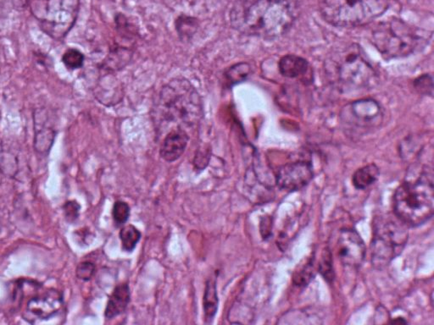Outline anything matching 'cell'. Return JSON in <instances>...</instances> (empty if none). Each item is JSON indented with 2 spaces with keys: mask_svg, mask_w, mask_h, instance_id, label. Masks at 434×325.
Here are the masks:
<instances>
[{
  "mask_svg": "<svg viewBox=\"0 0 434 325\" xmlns=\"http://www.w3.org/2000/svg\"><path fill=\"white\" fill-rule=\"evenodd\" d=\"M52 115L46 108H36L34 112V148L39 155L47 156L56 139V123Z\"/></svg>",
  "mask_w": 434,
  "mask_h": 325,
  "instance_id": "13",
  "label": "cell"
},
{
  "mask_svg": "<svg viewBox=\"0 0 434 325\" xmlns=\"http://www.w3.org/2000/svg\"><path fill=\"white\" fill-rule=\"evenodd\" d=\"M131 209L128 202L116 201L112 209V218L117 227H122L129 220Z\"/></svg>",
  "mask_w": 434,
  "mask_h": 325,
  "instance_id": "24",
  "label": "cell"
},
{
  "mask_svg": "<svg viewBox=\"0 0 434 325\" xmlns=\"http://www.w3.org/2000/svg\"><path fill=\"white\" fill-rule=\"evenodd\" d=\"M153 119L160 130H186L200 123L203 115V102L190 81L178 76L163 86L152 108ZM171 129V130H173Z\"/></svg>",
  "mask_w": 434,
  "mask_h": 325,
  "instance_id": "2",
  "label": "cell"
},
{
  "mask_svg": "<svg viewBox=\"0 0 434 325\" xmlns=\"http://www.w3.org/2000/svg\"><path fill=\"white\" fill-rule=\"evenodd\" d=\"M189 135L186 130H171L162 140L160 155L166 162H173L180 159L186 150Z\"/></svg>",
  "mask_w": 434,
  "mask_h": 325,
  "instance_id": "14",
  "label": "cell"
},
{
  "mask_svg": "<svg viewBox=\"0 0 434 325\" xmlns=\"http://www.w3.org/2000/svg\"><path fill=\"white\" fill-rule=\"evenodd\" d=\"M414 87L418 93L425 95H433V83L431 76L424 75L414 81Z\"/></svg>",
  "mask_w": 434,
  "mask_h": 325,
  "instance_id": "29",
  "label": "cell"
},
{
  "mask_svg": "<svg viewBox=\"0 0 434 325\" xmlns=\"http://www.w3.org/2000/svg\"><path fill=\"white\" fill-rule=\"evenodd\" d=\"M119 237L122 249L125 252H133L141 239V232L132 225H126L120 230Z\"/></svg>",
  "mask_w": 434,
  "mask_h": 325,
  "instance_id": "20",
  "label": "cell"
},
{
  "mask_svg": "<svg viewBox=\"0 0 434 325\" xmlns=\"http://www.w3.org/2000/svg\"><path fill=\"white\" fill-rule=\"evenodd\" d=\"M298 16L296 0H237L229 14L233 29L265 39L287 33Z\"/></svg>",
  "mask_w": 434,
  "mask_h": 325,
  "instance_id": "1",
  "label": "cell"
},
{
  "mask_svg": "<svg viewBox=\"0 0 434 325\" xmlns=\"http://www.w3.org/2000/svg\"><path fill=\"white\" fill-rule=\"evenodd\" d=\"M41 29L54 40L64 39L78 19L80 0H30Z\"/></svg>",
  "mask_w": 434,
  "mask_h": 325,
  "instance_id": "7",
  "label": "cell"
},
{
  "mask_svg": "<svg viewBox=\"0 0 434 325\" xmlns=\"http://www.w3.org/2000/svg\"><path fill=\"white\" fill-rule=\"evenodd\" d=\"M391 0H321V16L328 24L337 27L368 25L383 15Z\"/></svg>",
  "mask_w": 434,
  "mask_h": 325,
  "instance_id": "5",
  "label": "cell"
},
{
  "mask_svg": "<svg viewBox=\"0 0 434 325\" xmlns=\"http://www.w3.org/2000/svg\"><path fill=\"white\" fill-rule=\"evenodd\" d=\"M434 187L432 171H423L417 179L406 180L393 195V213L408 227H420L432 219Z\"/></svg>",
  "mask_w": 434,
  "mask_h": 325,
  "instance_id": "4",
  "label": "cell"
},
{
  "mask_svg": "<svg viewBox=\"0 0 434 325\" xmlns=\"http://www.w3.org/2000/svg\"><path fill=\"white\" fill-rule=\"evenodd\" d=\"M210 156L206 152H200L198 155H196V160H194V165L198 170H203L208 165L209 162Z\"/></svg>",
  "mask_w": 434,
  "mask_h": 325,
  "instance_id": "31",
  "label": "cell"
},
{
  "mask_svg": "<svg viewBox=\"0 0 434 325\" xmlns=\"http://www.w3.org/2000/svg\"><path fill=\"white\" fill-rule=\"evenodd\" d=\"M339 260L350 268H359L363 264L366 247L360 234L353 229H343L337 242Z\"/></svg>",
  "mask_w": 434,
  "mask_h": 325,
  "instance_id": "12",
  "label": "cell"
},
{
  "mask_svg": "<svg viewBox=\"0 0 434 325\" xmlns=\"http://www.w3.org/2000/svg\"><path fill=\"white\" fill-rule=\"evenodd\" d=\"M320 273L323 274L325 279L328 282H332L334 277L331 252L328 249H326L323 254V259L319 264Z\"/></svg>",
  "mask_w": 434,
  "mask_h": 325,
  "instance_id": "28",
  "label": "cell"
},
{
  "mask_svg": "<svg viewBox=\"0 0 434 325\" xmlns=\"http://www.w3.org/2000/svg\"><path fill=\"white\" fill-rule=\"evenodd\" d=\"M219 308V297L217 294L216 277L208 279L206 284L205 293L203 297V319L205 323H213Z\"/></svg>",
  "mask_w": 434,
  "mask_h": 325,
  "instance_id": "17",
  "label": "cell"
},
{
  "mask_svg": "<svg viewBox=\"0 0 434 325\" xmlns=\"http://www.w3.org/2000/svg\"><path fill=\"white\" fill-rule=\"evenodd\" d=\"M198 22L196 18L181 16L176 20V29L179 37L183 41H188L196 33Z\"/></svg>",
  "mask_w": 434,
  "mask_h": 325,
  "instance_id": "21",
  "label": "cell"
},
{
  "mask_svg": "<svg viewBox=\"0 0 434 325\" xmlns=\"http://www.w3.org/2000/svg\"><path fill=\"white\" fill-rule=\"evenodd\" d=\"M67 222L74 223L79 218L81 206L78 202L68 201L63 206Z\"/></svg>",
  "mask_w": 434,
  "mask_h": 325,
  "instance_id": "30",
  "label": "cell"
},
{
  "mask_svg": "<svg viewBox=\"0 0 434 325\" xmlns=\"http://www.w3.org/2000/svg\"><path fill=\"white\" fill-rule=\"evenodd\" d=\"M19 170L17 155L10 149H2L0 152V170L8 177H15Z\"/></svg>",
  "mask_w": 434,
  "mask_h": 325,
  "instance_id": "19",
  "label": "cell"
},
{
  "mask_svg": "<svg viewBox=\"0 0 434 325\" xmlns=\"http://www.w3.org/2000/svg\"><path fill=\"white\" fill-rule=\"evenodd\" d=\"M131 301V290L128 283L116 286L108 298L105 317L111 320L125 313Z\"/></svg>",
  "mask_w": 434,
  "mask_h": 325,
  "instance_id": "15",
  "label": "cell"
},
{
  "mask_svg": "<svg viewBox=\"0 0 434 325\" xmlns=\"http://www.w3.org/2000/svg\"><path fill=\"white\" fill-rule=\"evenodd\" d=\"M408 227L397 217L381 215L373 221L372 263L381 269L399 256L408 241Z\"/></svg>",
  "mask_w": 434,
  "mask_h": 325,
  "instance_id": "6",
  "label": "cell"
},
{
  "mask_svg": "<svg viewBox=\"0 0 434 325\" xmlns=\"http://www.w3.org/2000/svg\"><path fill=\"white\" fill-rule=\"evenodd\" d=\"M423 35L400 20L380 24L373 33V43L386 60L409 56L423 47Z\"/></svg>",
  "mask_w": 434,
  "mask_h": 325,
  "instance_id": "8",
  "label": "cell"
},
{
  "mask_svg": "<svg viewBox=\"0 0 434 325\" xmlns=\"http://www.w3.org/2000/svg\"><path fill=\"white\" fill-rule=\"evenodd\" d=\"M392 324H406L407 322L405 321V320H404L403 318H398L395 320H393V321L391 322Z\"/></svg>",
  "mask_w": 434,
  "mask_h": 325,
  "instance_id": "33",
  "label": "cell"
},
{
  "mask_svg": "<svg viewBox=\"0 0 434 325\" xmlns=\"http://www.w3.org/2000/svg\"><path fill=\"white\" fill-rule=\"evenodd\" d=\"M325 70L329 83L342 93L363 91L378 83L377 71L357 44L334 52L326 63Z\"/></svg>",
  "mask_w": 434,
  "mask_h": 325,
  "instance_id": "3",
  "label": "cell"
},
{
  "mask_svg": "<svg viewBox=\"0 0 434 325\" xmlns=\"http://www.w3.org/2000/svg\"><path fill=\"white\" fill-rule=\"evenodd\" d=\"M280 73L287 78L303 79L309 72L308 61L295 54H288L283 56L278 63Z\"/></svg>",
  "mask_w": 434,
  "mask_h": 325,
  "instance_id": "16",
  "label": "cell"
},
{
  "mask_svg": "<svg viewBox=\"0 0 434 325\" xmlns=\"http://www.w3.org/2000/svg\"><path fill=\"white\" fill-rule=\"evenodd\" d=\"M29 4L30 0H0V16H7L14 11H24Z\"/></svg>",
  "mask_w": 434,
  "mask_h": 325,
  "instance_id": "25",
  "label": "cell"
},
{
  "mask_svg": "<svg viewBox=\"0 0 434 325\" xmlns=\"http://www.w3.org/2000/svg\"><path fill=\"white\" fill-rule=\"evenodd\" d=\"M313 176V167L310 161L297 160L280 167L275 175V184L284 191L296 192L307 186Z\"/></svg>",
  "mask_w": 434,
  "mask_h": 325,
  "instance_id": "11",
  "label": "cell"
},
{
  "mask_svg": "<svg viewBox=\"0 0 434 325\" xmlns=\"http://www.w3.org/2000/svg\"><path fill=\"white\" fill-rule=\"evenodd\" d=\"M251 72V67L248 63H239L226 71L225 78L228 85L232 86L246 80Z\"/></svg>",
  "mask_w": 434,
  "mask_h": 325,
  "instance_id": "22",
  "label": "cell"
},
{
  "mask_svg": "<svg viewBox=\"0 0 434 325\" xmlns=\"http://www.w3.org/2000/svg\"><path fill=\"white\" fill-rule=\"evenodd\" d=\"M313 264L311 261L307 262L303 265L298 272L293 275V283L298 287H305L314 277Z\"/></svg>",
  "mask_w": 434,
  "mask_h": 325,
  "instance_id": "26",
  "label": "cell"
},
{
  "mask_svg": "<svg viewBox=\"0 0 434 325\" xmlns=\"http://www.w3.org/2000/svg\"><path fill=\"white\" fill-rule=\"evenodd\" d=\"M64 301L61 293L56 289H49L26 302L22 316L31 324L43 321L56 316L61 310Z\"/></svg>",
  "mask_w": 434,
  "mask_h": 325,
  "instance_id": "10",
  "label": "cell"
},
{
  "mask_svg": "<svg viewBox=\"0 0 434 325\" xmlns=\"http://www.w3.org/2000/svg\"><path fill=\"white\" fill-rule=\"evenodd\" d=\"M84 54L76 48H69L63 54L62 62L67 69L74 71L84 66Z\"/></svg>",
  "mask_w": 434,
  "mask_h": 325,
  "instance_id": "23",
  "label": "cell"
},
{
  "mask_svg": "<svg viewBox=\"0 0 434 325\" xmlns=\"http://www.w3.org/2000/svg\"><path fill=\"white\" fill-rule=\"evenodd\" d=\"M95 273H96V266L90 261L81 262L76 270V277L83 282L91 281Z\"/></svg>",
  "mask_w": 434,
  "mask_h": 325,
  "instance_id": "27",
  "label": "cell"
},
{
  "mask_svg": "<svg viewBox=\"0 0 434 325\" xmlns=\"http://www.w3.org/2000/svg\"><path fill=\"white\" fill-rule=\"evenodd\" d=\"M271 219L264 218L261 221V233L264 239H268L271 236Z\"/></svg>",
  "mask_w": 434,
  "mask_h": 325,
  "instance_id": "32",
  "label": "cell"
},
{
  "mask_svg": "<svg viewBox=\"0 0 434 325\" xmlns=\"http://www.w3.org/2000/svg\"><path fill=\"white\" fill-rule=\"evenodd\" d=\"M339 117L346 132L360 135L373 132L381 125L383 110L376 100L360 99L343 107Z\"/></svg>",
  "mask_w": 434,
  "mask_h": 325,
  "instance_id": "9",
  "label": "cell"
},
{
  "mask_svg": "<svg viewBox=\"0 0 434 325\" xmlns=\"http://www.w3.org/2000/svg\"><path fill=\"white\" fill-rule=\"evenodd\" d=\"M379 175V168L376 165H365L355 171L353 175L352 182L356 189L364 190L376 182Z\"/></svg>",
  "mask_w": 434,
  "mask_h": 325,
  "instance_id": "18",
  "label": "cell"
}]
</instances>
